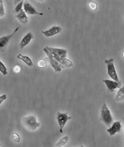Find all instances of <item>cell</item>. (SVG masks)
Wrapping results in <instances>:
<instances>
[{
    "mask_svg": "<svg viewBox=\"0 0 124 147\" xmlns=\"http://www.w3.org/2000/svg\"><path fill=\"white\" fill-rule=\"evenodd\" d=\"M46 48L48 49L53 55H57V56L60 57V58H66V56H67L68 51L66 50V49L56 48V47H49V46H46Z\"/></svg>",
    "mask_w": 124,
    "mask_h": 147,
    "instance_id": "obj_10",
    "label": "cell"
},
{
    "mask_svg": "<svg viewBox=\"0 0 124 147\" xmlns=\"http://www.w3.org/2000/svg\"><path fill=\"white\" fill-rule=\"evenodd\" d=\"M0 147H1V145H0Z\"/></svg>",
    "mask_w": 124,
    "mask_h": 147,
    "instance_id": "obj_31",
    "label": "cell"
},
{
    "mask_svg": "<svg viewBox=\"0 0 124 147\" xmlns=\"http://www.w3.org/2000/svg\"><path fill=\"white\" fill-rule=\"evenodd\" d=\"M103 82L105 83L107 89H108L110 92H113L115 89L120 88L121 86H122L121 82H116V81H114V80H112V79H103Z\"/></svg>",
    "mask_w": 124,
    "mask_h": 147,
    "instance_id": "obj_11",
    "label": "cell"
},
{
    "mask_svg": "<svg viewBox=\"0 0 124 147\" xmlns=\"http://www.w3.org/2000/svg\"><path fill=\"white\" fill-rule=\"evenodd\" d=\"M20 1H23V0H14V3H15V4H18Z\"/></svg>",
    "mask_w": 124,
    "mask_h": 147,
    "instance_id": "obj_25",
    "label": "cell"
},
{
    "mask_svg": "<svg viewBox=\"0 0 124 147\" xmlns=\"http://www.w3.org/2000/svg\"><path fill=\"white\" fill-rule=\"evenodd\" d=\"M17 58L19 60H21V61H23L24 63L26 64L27 66H33V62H32V59L30 58L29 56H27V55H23V54H18L17 55Z\"/></svg>",
    "mask_w": 124,
    "mask_h": 147,
    "instance_id": "obj_14",
    "label": "cell"
},
{
    "mask_svg": "<svg viewBox=\"0 0 124 147\" xmlns=\"http://www.w3.org/2000/svg\"><path fill=\"white\" fill-rule=\"evenodd\" d=\"M62 31V27L61 26H58V25H54V26H51L49 29L47 30H43L42 31V34L46 37H52L54 35H57L59 34Z\"/></svg>",
    "mask_w": 124,
    "mask_h": 147,
    "instance_id": "obj_9",
    "label": "cell"
},
{
    "mask_svg": "<svg viewBox=\"0 0 124 147\" xmlns=\"http://www.w3.org/2000/svg\"><path fill=\"white\" fill-rule=\"evenodd\" d=\"M18 30H19V27L16 28V29L14 30L13 32L11 33V34L6 35V36H3V37H0V51H4L5 47L7 46L8 44H9L10 40L13 38V36L15 35V33L17 32Z\"/></svg>",
    "mask_w": 124,
    "mask_h": 147,
    "instance_id": "obj_6",
    "label": "cell"
},
{
    "mask_svg": "<svg viewBox=\"0 0 124 147\" xmlns=\"http://www.w3.org/2000/svg\"><path fill=\"white\" fill-rule=\"evenodd\" d=\"M11 139H12V141L16 142V143H19V142L21 141V137H20L19 134L16 133V132H14V133L11 135Z\"/></svg>",
    "mask_w": 124,
    "mask_h": 147,
    "instance_id": "obj_17",
    "label": "cell"
},
{
    "mask_svg": "<svg viewBox=\"0 0 124 147\" xmlns=\"http://www.w3.org/2000/svg\"><path fill=\"white\" fill-rule=\"evenodd\" d=\"M37 65H38V67H40V68H44L47 66V61L45 59H40L38 62H37Z\"/></svg>",
    "mask_w": 124,
    "mask_h": 147,
    "instance_id": "obj_20",
    "label": "cell"
},
{
    "mask_svg": "<svg viewBox=\"0 0 124 147\" xmlns=\"http://www.w3.org/2000/svg\"><path fill=\"white\" fill-rule=\"evenodd\" d=\"M122 130V124L120 121H115L107 128V133L110 136H114L115 134L119 133Z\"/></svg>",
    "mask_w": 124,
    "mask_h": 147,
    "instance_id": "obj_7",
    "label": "cell"
},
{
    "mask_svg": "<svg viewBox=\"0 0 124 147\" xmlns=\"http://www.w3.org/2000/svg\"><path fill=\"white\" fill-rule=\"evenodd\" d=\"M23 10L25 11L26 14H28V15H40L42 16L43 13H41V12H38L36 9L34 8V6L32 5V4L30 3V2L28 1H25L23 4Z\"/></svg>",
    "mask_w": 124,
    "mask_h": 147,
    "instance_id": "obj_8",
    "label": "cell"
},
{
    "mask_svg": "<svg viewBox=\"0 0 124 147\" xmlns=\"http://www.w3.org/2000/svg\"><path fill=\"white\" fill-rule=\"evenodd\" d=\"M6 98H7V96H6V94L0 95V105L2 104V102H3V101H5V100H6Z\"/></svg>",
    "mask_w": 124,
    "mask_h": 147,
    "instance_id": "obj_24",
    "label": "cell"
},
{
    "mask_svg": "<svg viewBox=\"0 0 124 147\" xmlns=\"http://www.w3.org/2000/svg\"><path fill=\"white\" fill-rule=\"evenodd\" d=\"M5 15V10H4V4L3 0H0V18Z\"/></svg>",
    "mask_w": 124,
    "mask_h": 147,
    "instance_id": "obj_21",
    "label": "cell"
},
{
    "mask_svg": "<svg viewBox=\"0 0 124 147\" xmlns=\"http://www.w3.org/2000/svg\"><path fill=\"white\" fill-rule=\"evenodd\" d=\"M56 147H61V146H56Z\"/></svg>",
    "mask_w": 124,
    "mask_h": 147,
    "instance_id": "obj_30",
    "label": "cell"
},
{
    "mask_svg": "<svg viewBox=\"0 0 124 147\" xmlns=\"http://www.w3.org/2000/svg\"><path fill=\"white\" fill-rule=\"evenodd\" d=\"M105 64H106L107 67V74L110 76V78L112 80L116 82H120V79L118 78V75H117L116 69H115V65H114V58H109L105 60Z\"/></svg>",
    "mask_w": 124,
    "mask_h": 147,
    "instance_id": "obj_3",
    "label": "cell"
},
{
    "mask_svg": "<svg viewBox=\"0 0 124 147\" xmlns=\"http://www.w3.org/2000/svg\"><path fill=\"white\" fill-rule=\"evenodd\" d=\"M13 72H15V73H20V72H21V67H20V66H18V65L14 66Z\"/></svg>",
    "mask_w": 124,
    "mask_h": 147,
    "instance_id": "obj_23",
    "label": "cell"
},
{
    "mask_svg": "<svg viewBox=\"0 0 124 147\" xmlns=\"http://www.w3.org/2000/svg\"><path fill=\"white\" fill-rule=\"evenodd\" d=\"M123 124H124V117H123ZM123 147H124V126H123Z\"/></svg>",
    "mask_w": 124,
    "mask_h": 147,
    "instance_id": "obj_26",
    "label": "cell"
},
{
    "mask_svg": "<svg viewBox=\"0 0 124 147\" xmlns=\"http://www.w3.org/2000/svg\"><path fill=\"white\" fill-rule=\"evenodd\" d=\"M122 58L124 59V51H123V52H122Z\"/></svg>",
    "mask_w": 124,
    "mask_h": 147,
    "instance_id": "obj_28",
    "label": "cell"
},
{
    "mask_svg": "<svg viewBox=\"0 0 124 147\" xmlns=\"http://www.w3.org/2000/svg\"><path fill=\"white\" fill-rule=\"evenodd\" d=\"M100 117H101L102 122L107 127H109V126L113 123V117H112V115H111V112H110V110H109L108 106H107V104L105 102H103L102 106H101Z\"/></svg>",
    "mask_w": 124,
    "mask_h": 147,
    "instance_id": "obj_2",
    "label": "cell"
},
{
    "mask_svg": "<svg viewBox=\"0 0 124 147\" xmlns=\"http://www.w3.org/2000/svg\"><path fill=\"white\" fill-rule=\"evenodd\" d=\"M36 1H38V2H42V1H44V0H36Z\"/></svg>",
    "mask_w": 124,
    "mask_h": 147,
    "instance_id": "obj_27",
    "label": "cell"
},
{
    "mask_svg": "<svg viewBox=\"0 0 124 147\" xmlns=\"http://www.w3.org/2000/svg\"><path fill=\"white\" fill-rule=\"evenodd\" d=\"M68 140H69V137H68L67 135L64 136V137H62L61 139H59V140H58V142L56 143V146H61V147H63V146L65 145V144L68 142Z\"/></svg>",
    "mask_w": 124,
    "mask_h": 147,
    "instance_id": "obj_16",
    "label": "cell"
},
{
    "mask_svg": "<svg viewBox=\"0 0 124 147\" xmlns=\"http://www.w3.org/2000/svg\"><path fill=\"white\" fill-rule=\"evenodd\" d=\"M0 72H1L4 76H6L8 74L7 68H6V66L4 65V63L2 61H0Z\"/></svg>",
    "mask_w": 124,
    "mask_h": 147,
    "instance_id": "obj_18",
    "label": "cell"
},
{
    "mask_svg": "<svg viewBox=\"0 0 124 147\" xmlns=\"http://www.w3.org/2000/svg\"><path fill=\"white\" fill-rule=\"evenodd\" d=\"M43 51H44L45 54H46L47 57H48L49 63H50V65L52 66L53 69H54L56 72H60L61 70H62V68H63V66H62L61 64L54 58V56L52 55V53H51L50 51H49L48 49L46 48V47H44V48H43Z\"/></svg>",
    "mask_w": 124,
    "mask_h": 147,
    "instance_id": "obj_4",
    "label": "cell"
},
{
    "mask_svg": "<svg viewBox=\"0 0 124 147\" xmlns=\"http://www.w3.org/2000/svg\"><path fill=\"white\" fill-rule=\"evenodd\" d=\"M56 119H57V122H58V125H59V131L62 132L63 131V128H64V126H65V124L71 119V116H69L66 112H60V111H58L56 114Z\"/></svg>",
    "mask_w": 124,
    "mask_h": 147,
    "instance_id": "obj_5",
    "label": "cell"
},
{
    "mask_svg": "<svg viewBox=\"0 0 124 147\" xmlns=\"http://www.w3.org/2000/svg\"><path fill=\"white\" fill-rule=\"evenodd\" d=\"M32 39H33V34H32V33H31V32L26 33L25 36L21 39V42H20V48H24L25 46H27Z\"/></svg>",
    "mask_w": 124,
    "mask_h": 147,
    "instance_id": "obj_12",
    "label": "cell"
},
{
    "mask_svg": "<svg viewBox=\"0 0 124 147\" xmlns=\"http://www.w3.org/2000/svg\"><path fill=\"white\" fill-rule=\"evenodd\" d=\"M79 147H84V146H83V145H81V146H79Z\"/></svg>",
    "mask_w": 124,
    "mask_h": 147,
    "instance_id": "obj_29",
    "label": "cell"
},
{
    "mask_svg": "<svg viewBox=\"0 0 124 147\" xmlns=\"http://www.w3.org/2000/svg\"><path fill=\"white\" fill-rule=\"evenodd\" d=\"M22 124L28 131H35L40 127V122L37 120L34 114H29L24 116L22 118Z\"/></svg>",
    "mask_w": 124,
    "mask_h": 147,
    "instance_id": "obj_1",
    "label": "cell"
},
{
    "mask_svg": "<svg viewBox=\"0 0 124 147\" xmlns=\"http://www.w3.org/2000/svg\"><path fill=\"white\" fill-rule=\"evenodd\" d=\"M114 100L116 101V102H121V101L124 100V86H121V87L119 88V90L117 91Z\"/></svg>",
    "mask_w": 124,
    "mask_h": 147,
    "instance_id": "obj_15",
    "label": "cell"
},
{
    "mask_svg": "<svg viewBox=\"0 0 124 147\" xmlns=\"http://www.w3.org/2000/svg\"><path fill=\"white\" fill-rule=\"evenodd\" d=\"M88 7H89L91 10H93V11H95V10L97 9V4H96V2L89 1V3H88Z\"/></svg>",
    "mask_w": 124,
    "mask_h": 147,
    "instance_id": "obj_22",
    "label": "cell"
},
{
    "mask_svg": "<svg viewBox=\"0 0 124 147\" xmlns=\"http://www.w3.org/2000/svg\"><path fill=\"white\" fill-rule=\"evenodd\" d=\"M23 4H24V2H23V1H20L18 4H16V5H15V8H14V11H15L16 13H18V12H19L20 10H22V7H23Z\"/></svg>",
    "mask_w": 124,
    "mask_h": 147,
    "instance_id": "obj_19",
    "label": "cell"
},
{
    "mask_svg": "<svg viewBox=\"0 0 124 147\" xmlns=\"http://www.w3.org/2000/svg\"><path fill=\"white\" fill-rule=\"evenodd\" d=\"M16 18L18 19V21L22 24H27L28 23V18H27V14L25 13L23 9L20 10L18 13H16Z\"/></svg>",
    "mask_w": 124,
    "mask_h": 147,
    "instance_id": "obj_13",
    "label": "cell"
}]
</instances>
